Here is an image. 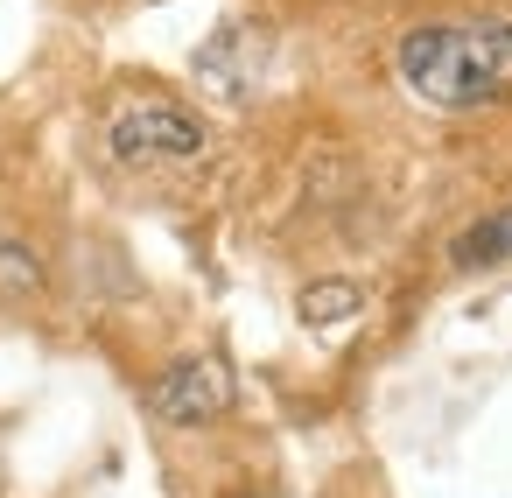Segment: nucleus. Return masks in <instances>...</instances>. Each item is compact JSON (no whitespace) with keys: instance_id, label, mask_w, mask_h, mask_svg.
<instances>
[{"instance_id":"obj_5","label":"nucleus","mask_w":512,"mask_h":498,"mask_svg":"<svg viewBox=\"0 0 512 498\" xmlns=\"http://www.w3.org/2000/svg\"><path fill=\"white\" fill-rule=\"evenodd\" d=\"M365 309V288L358 281H316L309 295H302V323L309 330H337V323H351Z\"/></svg>"},{"instance_id":"obj_6","label":"nucleus","mask_w":512,"mask_h":498,"mask_svg":"<svg viewBox=\"0 0 512 498\" xmlns=\"http://www.w3.org/2000/svg\"><path fill=\"white\" fill-rule=\"evenodd\" d=\"M0 295H43V260L15 232H0Z\"/></svg>"},{"instance_id":"obj_3","label":"nucleus","mask_w":512,"mask_h":498,"mask_svg":"<svg viewBox=\"0 0 512 498\" xmlns=\"http://www.w3.org/2000/svg\"><path fill=\"white\" fill-rule=\"evenodd\" d=\"M232 400H239V379H232V365H225L218 351H183V358L148 386V407H155V421H169V428H211V421L232 414Z\"/></svg>"},{"instance_id":"obj_2","label":"nucleus","mask_w":512,"mask_h":498,"mask_svg":"<svg viewBox=\"0 0 512 498\" xmlns=\"http://www.w3.org/2000/svg\"><path fill=\"white\" fill-rule=\"evenodd\" d=\"M106 148L127 169H183L211 148V127L190 106H176L169 92H127L106 120Z\"/></svg>"},{"instance_id":"obj_4","label":"nucleus","mask_w":512,"mask_h":498,"mask_svg":"<svg viewBox=\"0 0 512 498\" xmlns=\"http://www.w3.org/2000/svg\"><path fill=\"white\" fill-rule=\"evenodd\" d=\"M505 260H512V204H498V211L477 218V225H463L456 246H449V267H456V274H491V267H505Z\"/></svg>"},{"instance_id":"obj_1","label":"nucleus","mask_w":512,"mask_h":498,"mask_svg":"<svg viewBox=\"0 0 512 498\" xmlns=\"http://www.w3.org/2000/svg\"><path fill=\"white\" fill-rule=\"evenodd\" d=\"M400 85L435 113H477L512 92V8L414 22L393 50Z\"/></svg>"}]
</instances>
